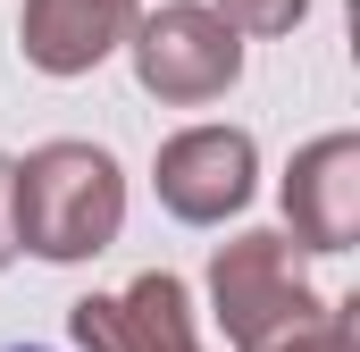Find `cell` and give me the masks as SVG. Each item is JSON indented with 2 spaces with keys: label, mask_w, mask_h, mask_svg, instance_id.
<instances>
[{
  "label": "cell",
  "mask_w": 360,
  "mask_h": 352,
  "mask_svg": "<svg viewBox=\"0 0 360 352\" xmlns=\"http://www.w3.org/2000/svg\"><path fill=\"white\" fill-rule=\"evenodd\" d=\"M8 227L17 252L51 268L101 260L126 227V168L101 143H34L25 160H8Z\"/></svg>",
  "instance_id": "obj_1"
},
{
  "label": "cell",
  "mask_w": 360,
  "mask_h": 352,
  "mask_svg": "<svg viewBox=\"0 0 360 352\" xmlns=\"http://www.w3.org/2000/svg\"><path fill=\"white\" fill-rule=\"evenodd\" d=\"M327 302L310 294L302 277V252L276 235V227H243L235 244L210 252V319L226 327L235 352H260L276 336H293L302 319H319Z\"/></svg>",
  "instance_id": "obj_2"
},
{
  "label": "cell",
  "mask_w": 360,
  "mask_h": 352,
  "mask_svg": "<svg viewBox=\"0 0 360 352\" xmlns=\"http://www.w3.org/2000/svg\"><path fill=\"white\" fill-rule=\"evenodd\" d=\"M126 59H134V84L168 109H201V101H226L243 76V34L218 25V8L201 0H160L151 17H134L126 34Z\"/></svg>",
  "instance_id": "obj_3"
},
{
  "label": "cell",
  "mask_w": 360,
  "mask_h": 352,
  "mask_svg": "<svg viewBox=\"0 0 360 352\" xmlns=\"http://www.w3.org/2000/svg\"><path fill=\"white\" fill-rule=\"evenodd\" d=\"M151 184H160V210L184 218V227H226L252 184H260V143L243 126H184L160 143L151 160Z\"/></svg>",
  "instance_id": "obj_4"
},
{
  "label": "cell",
  "mask_w": 360,
  "mask_h": 352,
  "mask_svg": "<svg viewBox=\"0 0 360 352\" xmlns=\"http://www.w3.org/2000/svg\"><path fill=\"white\" fill-rule=\"evenodd\" d=\"M68 336L84 352H201L193 294H184V277H168V268H143L117 294H84L68 310Z\"/></svg>",
  "instance_id": "obj_5"
},
{
  "label": "cell",
  "mask_w": 360,
  "mask_h": 352,
  "mask_svg": "<svg viewBox=\"0 0 360 352\" xmlns=\"http://www.w3.org/2000/svg\"><path fill=\"white\" fill-rule=\"evenodd\" d=\"M285 244L293 252H352L360 244V134H319L285 168Z\"/></svg>",
  "instance_id": "obj_6"
},
{
  "label": "cell",
  "mask_w": 360,
  "mask_h": 352,
  "mask_svg": "<svg viewBox=\"0 0 360 352\" xmlns=\"http://www.w3.org/2000/svg\"><path fill=\"white\" fill-rule=\"evenodd\" d=\"M134 17H143V0H25L17 51H25V68L68 84V76H92L109 51H126Z\"/></svg>",
  "instance_id": "obj_7"
},
{
  "label": "cell",
  "mask_w": 360,
  "mask_h": 352,
  "mask_svg": "<svg viewBox=\"0 0 360 352\" xmlns=\"http://www.w3.org/2000/svg\"><path fill=\"white\" fill-rule=\"evenodd\" d=\"M260 352H360V302H327L319 319H302L293 336H276Z\"/></svg>",
  "instance_id": "obj_8"
},
{
  "label": "cell",
  "mask_w": 360,
  "mask_h": 352,
  "mask_svg": "<svg viewBox=\"0 0 360 352\" xmlns=\"http://www.w3.org/2000/svg\"><path fill=\"white\" fill-rule=\"evenodd\" d=\"M302 17H310V0H218V25L226 34H260V42L293 34Z\"/></svg>",
  "instance_id": "obj_9"
},
{
  "label": "cell",
  "mask_w": 360,
  "mask_h": 352,
  "mask_svg": "<svg viewBox=\"0 0 360 352\" xmlns=\"http://www.w3.org/2000/svg\"><path fill=\"white\" fill-rule=\"evenodd\" d=\"M17 260V227H8V160H0V268Z\"/></svg>",
  "instance_id": "obj_10"
},
{
  "label": "cell",
  "mask_w": 360,
  "mask_h": 352,
  "mask_svg": "<svg viewBox=\"0 0 360 352\" xmlns=\"http://www.w3.org/2000/svg\"><path fill=\"white\" fill-rule=\"evenodd\" d=\"M8 352H42V344H8Z\"/></svg>",
  "instance_id": "obj_11"
}]
</instances>
